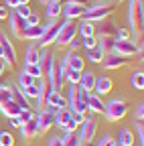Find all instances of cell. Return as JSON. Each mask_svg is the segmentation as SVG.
Instances as JSON below:
<instances>
[{
  "instance_id": "1",
  "label": "cell",
  "mask_w": 144,
  "mask_h": 146,
  "mask_svg": "<svg viewBox=\"0 0 144 146\" xmlns=\"http://www.w3.org/2000/svg\"><path fill=\"white\" fill-rule=\"evenodd\" d=\"M128 23H130V33L132 41L142 39V25H144V12H142V0H130L128 2Z\"/></svg>"
},
{
  "instance_id": "2",
  "label": "cell",
  "mask_w": 144,
  "mask_h": 146,
  "mask_svg": "<svg viewBox=\"0 0 144 146\" xmlns=\"http://www.w3.org/2000/svg\"><path fill=\"white\" fill-rule=\"evenodd\" d=\"M87 91H83L79 85H69V96H67V108L77 114H87V104H85Z\"/></svg>"
},
{
  "instance_id": "3",
  "label": "cell",
  "mask_w": 144,
  "mask_h": 146,
  "mask_svg": "<svg viewBox=\"0 0 144 146\" xmlns=\"http://www.w3.org/2000/svg\"><path fill=\"white\" fill-rule=\"evenodd\" d=\"M112 4L110 2H100V4H92V6H85L81 18L83 21H89V23H100L104 18H108L112 14Z\"/></svg>"
},
{
  "instance_id": "4",
  "label": "cell",
  "mask_w": 144,
  "mask_h": 146,
  "mask_svg": "<svg viewBox=\"0 0 144 146\" xmlns=\"http://www.w3.org/2000/svg\"><path fill=\"white\" fill-rule=\"evenodd\" d=\"M126 114H128V102L126 100H112L110 104H106L104 116L108 118V122H120Z\"/></svg>"
},
{
  "instance_id": "5",
  "label": "cell",
  "mask_w": 144,
  "mask_h": 146,
  "mask_svg": "<svg viewBox=\"0 0 144 146\" xmlns=\"http://www.w3.org/2000/svg\"><path fill=\"white\" fill-rule=\"evenodd\" d=\"M75 36H77V25H75V21H63L61 29H59V35L55 39V45L57 47H67Z\"/></svg>"
},
{
  "instance_id": "6",
  "label": "cell",
  "mask_w": 144,
  "mask_h": 146,
  "mask_svg": "<svg viewBox=\"0 0 144 146\" xmlns=\"http://www.w3.org/2000/svg\"><path fill=\"white\" fill-rule=\"evenodd\" d=\"M59 29H61L59 18H57V21H51L49 25H45V27H43V35H41V39H39L37 43H39L43 49H45V47H49L51 43H55L57 35H59Z\"/></svg>"
},
{
  "instance_id": "7",
  "label": "cell",
  "mask_w": 144,
  "mask_h": 146,
  "mask_svg": "<svg viewBox=\"0 0 144 146\" xmlns=\"http://www.w3.org/2000/svg\"><path fill=\"white\" fill-rule=\"evenodd\" d=\"M35 120H37V126H39V134H45V132H49L51 128L55 126V110L45 108V110H41V112L35 116Z\"/></svg>"
},
{
  "instance_id": "8",
  "label": "cell",
  "mask_w": 144,
  "mask_h": 146,
  "mask_svg": "<svg viewBox=\"0 0 144 146\" xmlns=\"http://www.w3.org/2000/svg\"><path fill=\"white\" fill-rule=\"evenodd\" d=\"M47 79H49L53 91H61L63 85H65V67H63V63L55 61V65H53V69H51Z\"/></svg>"
},
{
  "instance_id": "9",
  "label": "cell",
  "mask_w": 144,
  "mask_h": 146,
  "mask_svg": "<svg viewBox=\"0 0 144 146\" xmlns=\"http://www.w3.org/2000/svg\"><path fill=\"white\" fill-rule=\"evenodd\" d=\"M0 49H2V53H4V61H6V65L16 67V49H14V45L10 43L8 35H6L4 31H0Z\"/></svg>"
},
{
  "instance_id": "10",
  "label": "cell",
  "mask_w": 144,
  "mask_h": 146,
  "mask_svg": "<svg viewBox=\"0 0 144 146\" xmlns=\"http://www.w3.org/2000/svg\"><path fill=\"white\" fill-rule=\"evenodd\" d=\"M112 53L120 55V57H126V59H130V57H136L138 55V45L134 41H114V47H112Z\"/></svg>"
},
{
  "instance_id": "11",
  "label": "cell",
  "mask_w": 144,
  "mask_h": 146,
  "mask_svg": "<svg viewBox=\"0 0 144 146\" xmlns=\"http://www.w3.org/2000/svg\"><path fill=\"white\" fill-rule=\"evenodd\" d=\"M98 134V120L96 118H85L83 124H81V132H79V138L83 144H89Z\"/></svg>"
},
{
  "instance_id": "12",
  "label": "cell",
  "mask_w": 144,
  "mask_h": 146,
  "mask_svg": "<svg viewBox=\"0 0 144 146\" xmlns=\"http://www.w3.org/2000/svg\"><path fill=\"white\" fill-rule=\"evenodd\" d=\"M37 87H39V94H37V108H39V112L41 110L47 108V98L51 94V83L47 77H39L37 79Z\"/></svg>"
},
{
  "instance_id": "13",
  "label": "cell",
  "mask_w": 144,
  "mask_h": 146,
  "mask_svg": "<svg viewBox=\"0 0 144 146\" xmlns=\"http://www.w3.org/2000/svg\"><path fill=\"white\" fill-rule=\"evenodd\" d=\"M126 63H128V59L126 57H120V55H116V53H106V57L102 59V67L104 69H108V71H116V69H122Z\"/></svg>"
},
{
  "instance_id": "14",
  "label": "cell",
  "mask_w": 144,
  "mask_h": 146,
  "mask_svg": "<svg viewBox=\"0 0 144 146\" xmlns=\"http://www.w3.org/2000/svg\"><path fill=\"white\" fill-rule=\"evenodd\" d=\"M8 21H10V33H12V36H16V39H23L25 29H27V21H25L23 16H19L14 10L8 12Z\"/></svg>"
},
{
  "instance_id": "15",
  "label": "cell",
  "mask_w": 144,
  "mask_h": 146,
  "mask_svg": "<svg viewBox=\"0 0 144 146\" xmlns=\"http://www.w3.org/2000/svg\"><path fill=\"white\" fill-rule=\"evenodd\" d=\"M116 27L118 25L114 21H108V18H104V21H100V23H94L98 39H100V36H114V39H116Z\"/></svg>"
},
{
  "instance_id": "16",
  "label": "cell",
  "mask_w": 144,
  "mask_h": 146,
  "mask_svg": "<svg viewBox=\"0 0 144 146\" xmlns=\"http://www.w3.org/2000/svg\"><path fill=\"white\" fill-rule=\"evenodd\" d=\"M61 63L67 69H71V71H83V67H85V61H83V57H81L77 51H69Z\"/></svg>"
},
{
  "instance_id": "17",
  "label": "cell",
  "mask_w": 144,
  "mask_h": 146,
  "mask_svg": "<svg viewBox=\"0 0 144 146\" xmlns=\"http://www.w3.org/2000/svg\"><path fill=\"white\" fill-rule=\"evenodd\" d=\"M112 87H114V81L108 77V75H96V83H94V91L92 94H96V96H108L112 91Z\"/></svg>"
},
{
  "instance_id": "18",
  "label": "cell",
  "mask_w": 144,
  "mask_h": 146,
  "mask_svg": "<svg viewBox=\"0 0 144 146\" xmlns=\"http://www.w3.org/2000/svg\"><path fill=\"white\" fill-rule=\"evenodd\" d=\"M55 57H53V53L45 47V49H41V59H39V67H41V73H43V77H49V73H51V69H53V65H55Z\"/></svg>"
},
{
  "instance_id": "19",
  "label": "cell",
  "mask_w": 144,
  "mask_h": 146,
  "mask_svg": "<svg viewBox=\"0 0 144 146\" xmlns=\"http://www.w3.org/2000/svg\"><path fill=\"white\" fill-rule=\"evenodd\" d=\"M83 10H85V6L75 4V2H65V4H61V14H65L67 21H77V18H81Z\"/></svg>"
},
{
  "instance_id": "20",
  "label": "cell",
  "mask_w": 144,
  "mask_h": 146,
  "mask_svg": "<svg viewBox=\"0 0 144 146\" xmlns=\"http://www.w3.org/2000/svg\"><path fill=\"white\" fill-rule=\"evenodd\" d=\"M21 134H23V140H25V142H31V140L37 138V136H39V126H37V120L31 118L29 122H25V124L21 126Z\"/></svg>"
},
{
  "instance_id": "21",
  "label": "cell",
  "mask_w": 144,
  "mask_h": 146,
  "mask_svg": "<svg viewBox=\"0 0 144 146\" xmlns=\"http://www.w3.org/2000/svg\"><path fill=\"white\" fill-rule=\"evenodd\" d=\"M85 104H87V112H92V114H104V110H106V104L102 102V98L92 94V91L85 96Z\"/></svg>"
},
{
  "instance_id": "22",
  "label": "cell",
  "mask_w": 144,
  "mask_h": 146,
  "mask_svg": "<svg viewBox=\"0 0 144 146\" xmlns=\"http://www.w3.org/2000/svg\"><path fill=\"white\" fill-rule=\"evenodd\" d=\"M8 89H10V100H12V102H16L23 110H25V108H31V102H29V98L23 94L21 87H16L14 83H8Z\"/></svg>"
},
{
  "instance_id": "23",
  "label": "cell",
  "mask_w": 144,
  "mask_h": 146,
  "mask_svg": "<svg viewBox=\"0 0 144 146\" xmlns=\"http://www.w3.org/2000/svg\"><path fill=\"white\" fill-rule=\"evenodd\" d=\"M47 108H51V110H63V108H67V98L61 96V91H53L51 89V94L47 98Z\"/></svg>"
},
{
  "instance_id": "24",
  "label": "cell",
  "mask_w": 144,
  "mask_h": 146,
  "mask_svg": "<svg viewBox=\"0 0 144 146\" xmlns=\"http://www.w3.org/2000/svg\"><path fill=\"white\" fill-rule=\"evenodd\" d=\"M41 49H43V47H41L39 43L29 45L27 51H25V63H29V65H37L39 59H41Z\"/></svg>"
},
{
  "instance_id": "25",
  "label": "cell",
  "mask_w": 144,
  "mask_h": 146,
  "mask_svg": "<svg viewBox=\"0 0 144 146\" xmlns=\"http://www.w3.org/2000/svg\"><path fill=\"white\" fill-rule=\"evenodd\" d=\"M94 83H96V73L94 71H87V69H83L81 71V75H79V87L83 89V91H94Z\"/></svg>"
},
{
  "instance_id": "26",
  "label": "cell",
  "mask_w": 144,
  "mask_h": 146,
  "mask_svg": "<svg viewBox=\"0 0 144 146\" xmlns=\"http://www.w3.org/2000/svg\"><path fill=\"white\" fill-rule=\"evenodd\" d=\"M21 110L23 108L16 104V102H12V100H6V102L0 104V112H2L6 118H16V116L21 114Z\"/></svg>"
},
{
  "instance_id": "27",
  "label": "cell",
  "mask_w": 144,
  "mask_h": 146,
  "mask_svg": "<svg viewBox=\"0 0 144 146\" xmlns=\"http://www.w3.org/2000/svg\"><path fill=\"white\" fill-rule=\"evenodd\" d=\"M41 35H43V27L41 25H27L25 29V35H23V39L27 41H33V43H37L41 39Z\"/></svg>"
},
{
  "instance_id": "28",
  "label": "cell",
  "mask_w": 144,
  "mask_h": 146,
  "mask_svg": "<svg viewBox=\"0 0 144 146\" xmlns=\"http://www.w3.org/2000/svg\"><path fill=\"white\" fill-rule=\"evenodd\" d=\"M71 110L69 108H63V110H55V126L59 128H67V124L71 122Z\"/></svg>"
},
{
  "instance_id": "29",
  "label": "cell",
  "mask_w": 144,
  "mask_h": 146,
  "mask_svg": "<svg viewBox=\"0 0 144 146\" xmlns=\"http://www.w3.org/2000/svg\"><path fill=\"white\" fill-rule=\"evenodd\" d=\"M61 142H63V146H83L77 130H65V136L61 138Z\"/></svg>"
},
{
  "instance_id": "30",
  "label": "cell",
  "mask_w": 144,
  "mask_h": 146,
  "mask_svg": "<svg viewBox=\"0 0 144 146\" xmlns=\"http://www.w3.org/2000/svg\"><path fill=\"white\" fill-rule=\"evenodd\" d=\"M136 138L132 134V130H128V128H124V130H120L118 134V140H116V146H134Z\"/></svg>"
},
{
  "instance_id": "31",
  "label": "cell",
  "mask_w": 144,
  "mask_h": 146,
  "mask_svg": "<svg viewBox=\"0 0 144 146\" xmlns=\"http://www.w3.org/2000/svg\"><path fill=\"white\" fill-rule=\"evenodd\" d=\"M77 35H81V36H96L94 23H89V21H81V23L77 25Z\"/></svg>"
},
{
  "instance_id": "32",
  "label": "cell",
  "mask_w": 144,
  "mask_h": 146,
  "mask_svg": "<svg viewBox=\"0 0 144 146\" xmlns=\"http://www.w3.org/2000/svg\"><path fill=\"white\" fill-rule=\"evenodd\" d=\"M45 6H47V16L51 21H57L61 16V2H47Z\"/></svg>"
},
{
  "instance_id": "33",
  "label": "cell",
  "mask_w": 144,
  "mask_h": 146,
  "mask_svg": "<svg viewBox=\"0 0 144 146\" xmlns=\"http://www.w3.org/2000/svg\"><path fill=\"white\" fill-rule=\"evenodd\" d=\"M85 57H87V61H92V63H102V59L106 57V53H104L100 47H94V49L87 51Z\"/></svg>"
},
{
  "instance_id": "34",
  "label": "cell",
  "mask_w": 144,
  "mask_h": 146,
  "mask_svg": "<svg viewBox=\"0 0 144 146\" xmlns=\"http://www.w3.org/2000/svg\"><path fill=\"white\" fill-rule=\"evenodd\" d=\"M83 120H85V114H77V112H73V114H71V122L67 124L65 130H77V128L83 124Z\"/></svg>"
},
{
  "instance_id": "35",
  "label": "cell",
  "mask_w": 144,
  "mask_h": 146,
  "mask_svg": "<svg viewBox=\"0 0 144 146\" xmlns=\"http://www.w3.org/2000/svg\"><path fill=\"white\" fill-rule=\"evenodd\" d=\"M114 36H100L98 39V47L104 51V53H110L112 51V47H114Z\"/></svg>"
},
{
  "instance_id": "36",
  "label": "cell",
  "mask_w": 144,
  "mask_h": 146,
  "mask_svg": "<svg viewBox=\"0 0 144 146\" xmlns=\"http://www.w3.org/2000/svg\"><path fill=\"white\" fill-rule=\"evenodd\" d=\"M63 67H65V65H63ZM79 75H81V71H71V69L65 67V81H67L69 85H77V83H79Z\"/></svg>"
},
{
  "instance_id": "37",
  "label": "cell",
  "mask_w": 144,
  "mask_h": 146,
  "mask_svg": "<svg viewBox=\"0 0 144 146\" xmlns=\"http://www.w3.org/2000/svg\"><path fill=\"white\" fill-rule=\"evenodd\" d=\"M116 39L118 41H132V33L128 27H116Z\"/></svg>"
},
{
  "instance_id": "38",
  "label": "cell",
  "mask_w": 144,
  "mask_h": 146,
  "mask_svg": "<svg viewBox=\"0 0 144 146\" xmlns=\"http://www.w3.org/2000/svg\"><path fill=\"white\" fill-rule=\"evenodd\" d=\"M132 87H134V89H142V87H144V73H142L140 69L132 73Z\"/></svg>"
},
{
  "instance_id": "39",
  "label": "cell",
  "mask_w": 144,
  "mask_h": 146,
  "mask_svg": "<svg viewBox=\"0 0 144 146\" xmlns=\"http://www.w3.org/2000/svg\"><path fill=\"white\" fill-rule=\"evenodd\" d=\"M23 94L29 98V100H37V94H39V87H37V79H35V83H31V85H27L25 89H23Z\"/></svg>"
},
{
  "instance_id": "40",
  "label": "cell",
  "mask_w": 144,
  "mask_h": 146,
  "mask_svg": "<svg viewBox=\"0 0 144 146\" xmlns=\"http://www.w3.org/2000/svg\"><path fill=\"white\" fill-rule=\"evenodd\" d=\"M23 71L29 73V75H33L35 79L43 77V73H41V67H39V65H29V63H25V69H23Z\"/></svg>"
},
{
  "instance_id": "41",
  "label": "cell",
  "mask_w": 144,
  "mask_h": 146,
  "mask_svg": "<svg viewBox=\"0 0 144 146\" xmlns=\"http://www.w3.org/2000/svg\"><path fill=\"white\" fill-rule=\"evenodd\" d=\"M31 83H35V77L23 71L21 75H19V85H21V89H25V87H27V85H31Z\"/></svg>"
},
{
  "instance_id": "42",
  "label": "cell",
  "mask_w": 144,
  "mask_h": 146,
  "mask_svg": "<svg viewBox=\"0 0 144 146\" xmlns=\"http://www.w3.org/2000/svg\"><path fill=\"white\" fill-rule=\"evenodd\" d=\"M81 47H85L87 51L98 47V36H81Z\"/></svg>"
},
{
  "instance_id": "43",
  "label": "cell",
  "mask_w": 144,
  "mask_h": 146,
  "mask_svg": "<svg viewBox=\"0 0 144 146\" xmlns=\"http://www.w3.org/2000/svg\"><path fill=\"white\" fill-rule=\"evenodd\" d=\"M0 146H14V136L10 132H0Z\"/></svg>"
},
{
  "instance_id": "44",
  "label": "cell",
  "mask_w": 144,
  "mask_h": 146,
  "mask_svg": "<svg viewBox=\"0 0 144 146\" xmlns=\"http://www.w3.org/2000/svg\"><path fill=\"white\" fill-rule=\"evenodd\" d=\"M16 118L21 120V124H25V122H29L31 118H35V114L31 112V108H25V110H21V114L16 116Z\"/></svg>"
},
{
  "instance_id": "45",
  "label": "cell",
  "mask_w": 144,
  "mask_h": 146,
  "mask_svg": "<svg viewBox=\"0 0 144 146\" xmlns=\"http://www.w3.org/2000/svg\"><path fill=\"white\" fill-rule=\"evenodd\" d=\"M14 12L19 14V16H23V18H27V16H29V14H31L33 10L29 8V4H19V6L14 8Z\"/></svg>"
},
{
  "instance_id": "46",
  "label": "cell",
  "mask_w": 144,
  "mask_h": 146,
  "mask_svg": "<svg viewBox=\"0 0 144 146\" xmlns=\"http://www.w3.org/2000/svg\"><path fill=\"white\" fill-rule=\"evenodd\" d=\"M136 138L140 140V146L144 144V122H136Z\"/></svg>"
},
{
  "instance_id": "47",
  "label": "cell",
  "mask_w": 144,
  "mask_h": 146,
  "mask_svg": "<svg viewBox=\"0 0 144 146\" xmlns=\"http://www.w3.org/2000/svg\"><path fill=\"white\" fill-rule=\"evenodd\" d=\"M134 116H136V122H142V120H144V104H138V106H136Z\"/></svg>"
},
{
  "instance_id": "48",
  "label": "cell",
  "mask_w": 144,
  "mask_h": 146,
  "mask_svg": "<svg viewBox=\"0 0 144 146\" xmlns=\"http://www.w3.org/2000/svg\"><path fill=\"white\" fill-rule=\"evenodd\" d=\"M98 146H116V140H114L112 136H104V138L98 142Z\"/></svg>"
},
{
  "instance_id": "49",
  "label": "cell",
  "mask_w": 144,
  "mask_h": 146,
  "mask_svg": "<svg viewBox=\"0 0 144 146\" xmlns=\"http://www.w3.org/2000/svg\"><path fill=\"white\" fill-rule=\"evenodd\" d=\"M25 21H27V25H39V14L37 12H31Z\"/></svg>"
},
{
  "instance_id": "50",
  "label": "cell",
  "mask_w": 144,
  "mask_h": 146,
  "mask_svg": "<svg viewBox=\"0 0 144 146\" xmlns=\"http://www.w3.org/2000/svg\"><path fill=\"white\" fill-rule=\"evenodd\" d=\"M67 47H69V51H77V49L81 47V39H79V36H75V39L71 41V43H69Z\"/></svg>"
},
{
  "instance_id": "51",
  "label": "cell",
  "mask_w": 144,
  "mask_h": 146,
  "mask_svg": "<svg viewBox=\"0 0 144 146\" xmlns=\"http://www.w3.org/2000/svg\"><path fill=\"white\" fill-rule=\"evenodd\" d=\"M4 6H6L8 10H14L16 6H19V0H4Z\"/></svg>"
},
{
  "instance_id": "52",
  "label": "cell",
  "mask_w": 144,
  "mask_h": 146,
  "mask_svg": "<svg viewBox=\"0 0 144 146\" xmlns=\"http://www.w3.org/2000/svg\"><path fill=\"white\" fill-rule=\"evenodd\" d=\"M8 12H10V10H8L4 4L0 6V21H6V18H8Z\"/></svg>"
},
{
  "instance_id": "53",
  "label": "cell",
  "mask_w": 144,
  "mask_h": 146,
  "mask_svg": "<svg viewBox=\"0 0 144 146\" xmlns=\"http://www.w3.org/2000/svg\"><path fill=\"white\" fill-rule=\"evenodd\" d=\"M49 146H63V142H61V138L57 136V138H51V142H49Z\"/></svg>"
},
{
  "instance_id": "54",
  "label": "cell",
  "mask_w": 144,
  "mask_h": 146,
  "mask_svg": "<svg viewBox=\"0 0 144 146\" xmlns=\"http://www.w3.org/2000/svg\"><path fill=\"white\" fill-rule=\"evenodd\" d=\"M4 71H6V61H4L2 57H0V77L4 75Z\"/></svg>"
},
{
  "instance_id": "55",
  "label": "cell",
  "mask_w": 144,
  "mask_h": 146,
  "mask_svg": "<svg viewBox=\"0 0 144 146\" xmlns=\"http://www.w3.org/2000/svg\"><path fill=\"white\" fill-rule=\"evenodd\" d=\"M8 120H10V126H14V128H21V126H23L19 118H8Z\"/></svg>"
},
{
  "instance_id": "56",
  "label": "cell",
  "mask_w": 144,
  "mask_h": 146,
  "mask_svg": "<svg viewBox=\"0 0 144 146\" xmlns=\"http://www.w3.org/2000/svg\"><path fill=\"white\" fill-rule=\"evenodd\" d=\"M67 2H75V4H81V6H87L89 0H67Z\"/></svg>"
},
{
  "instance_id": "57",
  "label": "cell",
  "mask_w": 144,
  "mask_h": 146,
  "mask_svg": "<svg viewBox=\"0 0 144 146\" xmlns=\"http://www.w3.org/2000/svg\"><path fill=\"white\" fill-rule=\"evenodd\" d=\"M31 0H19V4H29Z\"/></svg>"
},
{
  "instance_id": "58",
  "label": "cell",
  "mask_w": 144,
  "mask_h": 146,
  "mask_svg": "<svg viewBox=\"0 0 144 146\" xmlns=\"http://www.w3.org/2000/svg\"><path fill=\"white\" fill-rule=\"evenodd\" d=\"M49 2H61V0H49Z\"/></svg>"
},
{
  "instance_id": "59",
  "label": "cell",
  "mask_w": 144,
  "mask_h": 146,
  "mask_svg": "<svg viewBox=\"0 0 144 146\" xmlns=\"http://www.w3.org/2000/svg\"><path fill=\"white\" fill-rule=\"evenodd\" d=\"M116 2H124V0H116Z\"/></svg>"
}]
</instances>
